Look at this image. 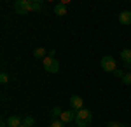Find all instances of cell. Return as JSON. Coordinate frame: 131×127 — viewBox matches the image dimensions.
<instances>
[{
  "label": "cell",
  "instance_id": "cell-1",
  "mask_svg": "<svg viewBox=\"0 0 131 127\" xmlns=\"http://www.w3.org/2000/svg\"><path fill=\"white\" fill-rule=\"evenodd\" d=\"M93 120V113H91L88 108H82L75 113V122H77V127H86L91 124Z\"/></svg>",
  "mask_w": 131,
  "mask_h": 127
},
{
  "label": "cell",
  "instance_id": "cell-2",
  "mask_svg": "<svg viewBox=\"0 0 131 127\" xmlns=\"http://www.w3.org/2000/svg\"><path fill=\"white\" fill-rule=\"evenodd\" d=\"M14 12L19 14V16H25L31 12V0H18L14 4Z\"/></svg>",
  "mask_w": 131,
  "mask_h": 127
},
{
  "label": "cell",
  "instance_id": "cell-3",
  "mask_svg": "<svg viewBox=\"0 0 131 127\" xmlns=\"http://www.w3.org/2000/svg\"><path fill=\"white\" fill-rule=\"evenodd\" d=\"M42 66H44L46 71H49V73H58V71H60V63L54 58H51V56L42 59Z\"/></svg>",
  "mask_w": 131,
  "mask_h": 127
},
{
  "label": "cell",
  "instance_id": "cell-4",
  "mask_svg": "<svg viewBox=\"0 0 131 127\" xmlns=\"http://www.w3.org/2000/svg\"><path fill=\"white\" fill-rule=\"evenodd\" d=\"M101 65V70L103 71H107V73H114L115 70H117V65H115V59L112 58V56H103L100 61Z\"/></svg>",
  "mask_w": 131,
  "mask_h": 127
},
{
  "label": "cell",
  "instance_id": "cell-5",
  "mask_svg": "<svg viewBox=\"0 0 131 127\" xmlns=\"http://www.w3.org/2000/svg\"><path fill=\"white\" fill-rule=\"evenodd\" d=\"M60 120L63 124H70V122H75V113L72 111V110H65L63 113H61Z\"/></svg>",
  "mask_w": 131,
  "mask_h": 127
},
{
  "label": "cell",
  "instance_id": "cell-6",
  "mask_svg": "<svg viewBox=\"0 0 131 127\" xmlns=\"http://www.w3.org/2000/svg\"><path fill=\"white\" fill-rule=\"evenodd\" d=\"M70 106L79 111V110H82V106H84V99H82L81 96H72L70 98Z\"/></svg>",
  "mask_w": 131,
  "mask_h": 127
},
{
  "label": "cell",
  "instance_id": "cell-7",
  "mask_svg": "<svg viewBox=\"0 0 131 127\" xmlns=\"http://www.w3.org/2000/svg\"><path fill=\"white\" fill-rule=\"evenodd\" d=\"M121 59H122V66H126V68H129L131 66V49H122L121 50Z\"/></svg>",
  "mask_w": 131,
  "mask_h": 127
},
{
  "label": "cell",
  "instance_id": "cell-8",
  "mask_svg": "<svg viewBox=\"0 0 131 127\" xmlns=\"http://www.w3.org/2000/svg\"><path fill=\"white\" fill-rule=\"evenodd\" d=\"M119 23L124 24V26L131 24V10H122L121 14H119Z\"/></svg>",
  "mask_w": 131,
  "mask_h": 127
},
{
  "label": "cell",
  "instance_id": "cell-9",
  "mask_svg": "<svg viewBox=\"0 0 131 127\" xmlns=\"http://www.w3.org/2000/svg\"><path fill=\"white\" fill-rule=\"evenodd\" d=\"M7 125L9 127H21L23 125V118H19L18 115H12L7 118Z\"/></svg>",
  "mask_w": 131,
  "mask_h": 127
},
{
  "label": "cell",
  "instance_id": "cell-10",
  "mask_svg": "<svg viewBox=\"0 0 131 127\" xmlns=\"http://www.w3.org/2000/svg\"><path fill=\"white\" fill-rule=\"evenodd\" d=\"M54 14H56V16H67V5H65V4H58V5H56V7H54Z\"/></svg>",
  "mask_w": 131,
  "mask_h": 127
},
{
  "label": "cell",
  "instance_id": "cell-11",
  "mask_svg": "<svg viewBox=\"0 0 131 127\" xmlns=\"http://www.w3.org/2000/svg\"><path fill=\"white\" fill-rule=\"evenodd\" d=\"M33 56L37 59H44V58H47V50L44 49V47H37V49L33 50Z\"/></svg>",
  "mask_w": 131,
  "mask_h": 127
},
{
  "label": "cell",
  "instance_id": "cell-12",
  "mask_svg": "<svg viewBox=\"0 0 131 127\" xmlns=\"http://www.w3.org/2000/svg\"><path fill=\"white\" fill-rule=\"evenodd\" d=\"M33 124H35V118L33 117H25L23 118V125L25 127H33Z\"/></svg>",
  "mask_w": 131,
  "mask_h": 127
},
{
  "label": "cell",
  "instance_id": "cell-13",
  "mask_svg": "<svg viewBox=\"0 0 131 127\" xmlns=\"http://www.w3.org/2000/svg\"><path fill=\"white\" fill-rule=\"evenodd\" d=\"M51 113H52V118H54V117H61L63 110H61L60 106H52V110H51Z\"/></svg>",
  "mask_w": 131,
  "mask_h": 127
},
{
  "label": "cell",
  "instance_id": "cell-14",
  "mask_svg": "<svg viewBox=\"0 0 131 127\" xmlns=\"http://www.w3.org/2000/svg\"><path fill=\"white\" fill-rule=\"evenodd\" d=\"M121 80H122L124 85H131V71H129V73H124V77H122Z\"/></svg>",
  "mask_w": 131,
  "mask_h": 127
},
{
  "label": "cell",
  "instance_id": "cell-15",
  "mask_svg": "<svg viewBox=\"0 0 131 127\" xmlns=\"http://www.w3.org/2000/svg\"><path fill=\"white\" fill-rule=\"evenodd\" d=\"M42 7V2H39V0H31V10H40Z\"/></svg>",
  "mask_w": 131,
  "mask_h": 127
},
{
  "label": "cell",
  "instance_id": "cell-16",
  "mask_svg": "<svg viewBox=\"0 0 131 127\" xmlns=\"http://www.w3.org/2000/svg\"><path fill=\"white\" fill-rule=\"evenodd\" d=\"M51 127H65V124H63L61 120H56V118H52V120H51Z\"/></svg>",
  "mask_w": 131,
  "mask_h": 127
},
{
  "label": "cell",
  "instance_id": "cell-17",
  "mask_svg": "<svg viewBox=\"0 0 131 127\" xmlns=\"http://www.w3.org/2000/svg\"><path fill=\"white\" fill-rule=\"evenodd\" d=\"M107 127H128V124H121V122H108Z\"/></svg>",
  "mask_w": 131,
  "mask_h": 127
},
{
  "label": "cell",
  "instance_id": "cell-18",
  "mask_svg": "<svg viewBox=\"0 0 131 127\" xmlns=\"http://www.w3.org/2000/svg\"><path fill=\"white\" fill-rule=\"evenodd\" d=\"M0 82H2V84H7V82H9L7 73H0Z\"/></svg>",
  "mask_w": 131,
  "mask_h": 127
},
{
  "label": "cell",
  "instance_id": "cell-19",
  "mask_svg": "<svg viewBox=\"0 0 131 127\" xmlns=\"http://www.w3.org/2000/svg\"><path fill=\"white\" fill-rule=\"evenodd\" d=\"M114 75H115V77H119V78H122V77H124V73H122V70H119V68H117L115 71H114Z\"/></svg>",
  "mask_w": 131,
  "mask_h": 127
},
{
  "label": "cell",
  "instance_id": "cell-20",
  "mask_svg": "<svg viewBox=\"0 0 131 127\" xmlns=\"http://www.w3.org/2000/svg\"><path fill=\"white\" fill-rule=\"evenodd\" d=\"M129 71H131V66H129Z\"/></svg>",
  "mask_w": 131,
  "mask_h": 127
},
{
  "label": "cell",
  "instance_id": "cell-21",
  "mask_svg": "<svg viewBox=\"0 0 131 127\" xmlns=\"http://www.w3.org/2000/svg\"><path fill=\"white\" fill-rule=\"evenodd\" d=\"M21 127H25V125H21Z\"/></svg>",
  "mask_w": 131,
  "mask_h": 127
}]
</instances>
